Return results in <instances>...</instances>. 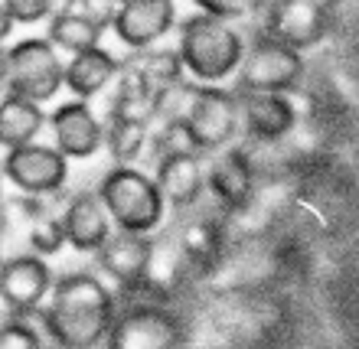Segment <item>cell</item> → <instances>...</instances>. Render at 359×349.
<instances>
[{"mask_svg": "<svg viewBox=\"0 0 359 349\" xmlns=\"http://www.w3.org/2000/svg\"><path fill=\"white\" fill-rule=\"evenodd\" d=\"M118 297L92 271H69L53 281L46 303L39 307L43 336L56 349H98L111 330Z\"/></svg>", "mask_w": 359, "mask_h": 349, "instance_id": "1", "label": "cell"}, {"mask_svg": "<svg viewBox=\"0 0 359 349\" xmlns=\"http://www.w3.org/2000/svg\"><path fill=\"white\" fill-rule=\"evenodd\" d=\"M245 53V33L238 23L209 13H193L180 23L177 56L183 62L187 78L199 85H222L236 76Z\"/></svg>", "mask_w": 359, "mask_h": 349, "instance_id": "2", "label": "cell"}, {"mask_svg": "<svg viewBox=\"0 0 359 349\" xmlns=\"http://www.w3.org/2000/svg\"><path fill=\"white\" fill-rule=\"evenodd\" d=\"M98 199L104 203L111 226L121 232H141V235H154L167 219V203L157 186V179L151 173H144L137 163H114L102 173L98 186H95Z\"/></svg>", "mask_w": 359, "mask_h": 349, "instance_id": "3", "label": "cell"}, {"mask_svg": "<svg viewBox=\"0 0 359 349\" xmlns=\"http://www.w3.org/2000/svg\"><path fill=\"white\" fill-rule=\"evenodd\" d=\"M307 78V59L262 29L245 33V53L236 69V92L294 95Z\"/></svg>", "mask_w": 359, "mask_h": 349, "instance_id": "4", "label": "cell"}, {"mask_svg": "<svg viewBox=\"0 0 359 349\" xmlns=\"http://www.w3.org/2000/svg\"><path fill=\"white\" fill-rule=\"evenodd\" d=\"M62 88H66V56L46 36H27L10 43L4 92L46 104Z\"/></svg>", "mask_w": 359, "mask_h": 349, "instance_id": "5", "label": "cell"}, {"mask_svg": "<svg viewBox=\"0 0 359 349\" xmlns=\"http://www.w3.org/2000/svg\"><path fill=\"white\" fill-rule=\"evenodd\" d=\"M187 323L177 310L157 301L128 303L114 313L104 349H183Z\"/></svg>", "mask_w": 359, "mask_h": 349, "instance_id": "6", "label": "cell"}, {"mask_svg": "<svg viewBox=\"0 0 359 349\" xmlns=\"http://www.w3.org/2000/svg\"><path fill=\"white\" fill-rule=\"evenodd\" d=\"M183 128H187L196 153H203V157L232 147L242 134V111H238L236 88L199 85Z\"/></svg>", "mask_w": 359, "mask_h": 349, "instance_id": "7", "label": "cell"}, {"mask_svg": "<svg viewBox=\"0 0 359 349\" xmlns=\"http://www.w3.org/2000/svg\"><path fill=\"white\" fill-rule=\"evenodd\" d=\"M255 27L284 46L307 53L333 33L330 4L327 0H268Z\"/></svg>", "mask_w": 359, "mask_h": 349, "instance_id": "8", "label": "cell"}, {"mask_svg": "<svg viewBox=\"0 0 359 349\" xmlns=\"http://www.w3.org/2000/svg\"><path fill=\"white\" fill-rule=\"evenodd\" d=\"M0 173L17 193L27 196H59L69 183V157L53 147V144L33 141L13 151H4Z\"/></svg>", "mask_w": 359, "mask_h": 349, "instance_id": "9", "label": "cell"}, {"mask_svg": "<svg viewBox=\"0 0 359 349\" xmlns=\"http://www.w3.org/2000/svg\"><path fill=\"white\" fill-rule=\"evenodd\" d=\"M53 268L33 252H17L0 261V307L7 317H36L53 291Z\"/></svg>", "mask_w": 359, "mask_h": 349, "instance_id": "10", "label": "cell"}, {"mask_svg": "<svg viewBox=\"0 0 359 349\" xmlns=\"http://www.w3.org/2000/svg\"><path fill=\"white\" fill-rule=\"evenodd\" d=\"M46 124L53 131V147L69 160H92L104 147V121L82 98L56 104L46 114Z\"/></svg>", "mask_w": 359, "mask_h": 349, "instance_id": "11", "label": "cell"}, {"mask_svg": "<svg viewBox=\"0 0 359 349\" xmlns=\"http://www.w3.org/2000/svg\"><path fill=\"white\" fill-rule=\"evenodd\" d=\"M177 27V4L173 0H124L114 10L111 33L131 53L151 49L167 39Z\"/></svg>", "mask_w": 359, "mask_h": 349, "instance_id": "12", "label": "cell"}, {"mask_svg": "<svg viewBox=\"0 0 359 349\" xmlns=\"http://www.w3.org/2000/svg\"><path fill=\"white\" fill-rule=\"evenodd\" d=\"M151 252H154V235H141V232H111L98 252V271L118 287L121 294H137L151 264Z\"/></svg>", "mask_w": 359, "mask_h": 349, "instance_id": "13", "label": "cell"}, {"mask_svg": "<svg viewBox=\"0 0 359 349\" xmlns=\"http://www.w3.org/2000/svg\"><path fill=\"white\" fill-rule=\"evenodd\" d=\"M242 111V137L245 141H284L301 124V111L291 95H255L236 92Z\"/></svg>", "mask_w": 359, "mask_h": 349, "instance_id": "14", "label": "cell"}, {"mask_svg": "<svg viewBox=\"0 0 359 349\" xmlns=\"http://www.w3.org/2000/svg\"><path fill=\"white\" fill-rule=\"evenodd\" d=\"M59 222L66 232V245H72L82 255H95L114 232L111 216H108V209H104L95 189L72 193L66 199V206L59 209Z\"/></svg>", "mask_w": 359, "mask_h": 349, "instance_id": "15", "label": "cell"}, {"mask_svg": "<svg viewBox=\"0 0 359 349\" xmlns=\"http://www.w3.org/2000/svg\"><path fill=\"white\" fill-rule=\"evenodd\" d=\"M258 179L238 147H226L216 153V160L206 167V196L216 203L222 212H238L255 199Z\"/></svg>", "mask_w": 359, "mask_h": 349, "instance_id": "16", "label": "cell"}, {"mask_svg": "<svg viewBox=\"0 0 359 349\" xmlns=\"http://www.w3.org/2000/svg\"><path fill=\"white\" fill-rule=\"evenodd\" d=\"M154 179L163 193V203L173 212H187L206 199V167L199 153H180L154 160Z\"/></svg>", "mask_w": 359, "mask_h": 349, "instance_id": "17", "label": "cell"}, {"mask_svg": "<svg viewBox=\"0 0 359 349\" xmlns=\"http://www.w3.org/2000/svg\"><path fill=\"white\" fill-rule=\"evenodd\" d=\"M189 261L183 258L177 245H173L170 235L154 238V252H151V264H147V274H144L141 284V301H157V303H170L183 284L189 281Z\"/></svg>", "mask_w": 359, "mask_h": 349, "instance_id": "18", "label": "cell"}, {"mask_svg": "<svg viewBox=\"0 0 359 349\" xmlns=\"http://www.w3.org/2000/svg\"><path fill=\"white\" fill-rule=\"evenodd\" d=\"M118 72H121V59L111 49H104L102 43L66 56V88L82 102H92L95 95L111 88Z\"/></svg>", "mask_w": 359, "mask_h": 349, "instance_id": "19", "label": "cell"}, {"mask_svg": "<svg viewBox=\"0 0 359 349\" xmlns=\"http://www.w3.org/2000/svg\"><path fill=\"white\" fill-rule=\"evenodd\" d=\"M46 128V111L43 104L20 98V95H0V147L13 151L23 144H33L39 131Z\"/></svg>", "mask_w": 359, "mask_h": 349, "instance_id": "20", "label": "cell"}, {"mask_svg": "<svg viewBox=\"0 0 359 349\" xmlns=\"http://www.w3.org/2000/svg\"><path fill=\"white\" fill-rule=\"evenodd\" d=\"M121 62L131 69L134 76H137V82H141L151 95L167 88V85H173V82H180V78H187L177 49L161 46V43L151 49H141V53H131V59H121Z\"/></svg>", "mask_w": 359, "mask_h": 349, "instance_id": "21", "label": "cell"}, {"mask_svg": "<svg viewBox=\"0 0 359 349\" xmlns=\"http://www.w3.org/2000/svg\"><path fill=\"white\" fill-rule=\"evenodd\" d=\"M102 36H104V29L95 20H88L86 13H79V10H56L46 27V39L62 56H72V53L98 46Z\"/></svg>", "mask_w": 359, "mask_h": 349, "instance_id": "22", "label": "cell"}, {"mask_svg": "<svg viewBox=\"0 0 359 349\" xmlns=\"http://www.w3.org/2000/svg\"><path fill=\"white\" fill-rule=\"evenodd\" d=\"M151 144V124L104 118V151L114 163H137Z\"/></svg>", "mask_w": 359, "mask_h": 349, "instance_id": "23", "label": "cell"}, {"mask_svg": "<svg viewBox=\"0 0 359 349\" xmlns=\"http://www.w3.org/2000/svg\"><path fill=\"white\" fill-rule=\"evenodd\" d=\"M196 88H199V82L180 78L173 85L154 92V98H151L154 124H183L187 121L189 108H193V98H196Z\"/></svg>", "mask_w": 359, "mask_h": 349, "instance_id": "24", "label": "cell"}, {"mask_svg": "<svg viewBox=\"0 0 359 349\" xmlns=\"http://www.w3.org/2000/svg\"><path fill=\"white\" fill-rule=\"evenodd\" d=\"M23 242H27V252L39 258H53L66 248V232H62V222H59V212L49 209L43 216H36L23 232Z\"/></svg>", "mask_w": 359, "mask_h": 349, "instance_id": "25", "label": "cell"}, {"mask_svg": "<svg viewBox=\"0 0 359 349\" xmlns=\"http://www.w3.org/2000/svg\"><path fill=\"white\" fill-rule=\"evenodd\" d=\"M0 349H46L43 346V330L33 317H7L0 323Z\"/></svg>", "mask_w": 359, "mask_h": 349, "instance_id": "26", "label": "cell"}, {"mask_svg": "<svg viewBox=\"0 0 359 349\" xmlns=\"http://www.w3.org/2000/svg\"><path fill=\"white\" fill-rule=\"evenodd\" d=\"M265 4L268 0H193V7H199V13L232 20V23L258 20V13L265 10Z\"/></svg>", "mask_w": 359, "mask_h": 349, "instance_id": "27", "label": "cell"}, {"mask_svg": "<svg viewBox=\"0 0 359 349\" xmlns=\"http://www.w3.org/2000/svg\"><path fill=\"white\" fill-rule=\"evenodd\" d=\"M13 27H36L53 17V0H0Z\"/></svg>", "mask_w": 359, "mask_h": 349, "instance_id": "28", "label": "cell"}, {"mask_svg": "<svg viewBox=\"0 0 359 349\" xmlns=\"http://www.w3.org/2000/svg\"><path fill=\"white\" fill-rule=\"evenodd\" d=\"M10 33H13V20L7 17V10H4V4H0V43H7Z\"/></svg>", "mask_w": 359, "mask_h": 349, "instance_id": "29", "label": "cell"}, {"mask_svg": "<svg viewBox=\"0 0 359 349\" xmlns=\"http://www.w3.org/2000/svg\"><path fill=\"white\" fill-rule=\"evenodd\" d=\"M4 78H7V43H0V92H4Z\"/></svg>", "mask_w": 359, "mask_h": 349, "instance_id": "30", "label": "cell"}, {"mask_svg": "<svg viewBox=\"0 0 359 349\" xmlns=\"http://www.w3.org/2000/svg\"><path fill=\"white\" fill-rule=\"evenodd\" d=\"M4 199H7V179H4V173H0V206H4Z\"/></svg>", "mask_w": 359, "mask_h": 349, "instance_id": "31", "label": "cell"}, {"mask_svg": "<svg viewBox=\"0 0 359 349\" xmlns=\"http://www.w3.org/2000/svg\"><path fill=\"white\" fill-rule=\"evenodd\" d=\"M4 252H7V242H4V232H0V261H4Z\"/></svg>", "mask_w": 359, "mask_h": 349, "instance_id": "32", "label": "cell"}, {"mask_svg": "<svg viewBox=\"0 0 359 349\" xmlns=\"http://www.w3.org/2000/svg\"><path fill=\"white\" fill-rule=\"evenodd\" d=\"M0 323H4V307H0Z\"/></svg>", "mask_w": 359, "mask_h": 349, "instance_id": "33", "label": "cell"}, {"mask_svg": "<svg viewBox=\"0 0 359 349\" xmlns=\"http://www.w3.org/2000/svg\"><path fill=\"white\" fill-rule=\"evenodd\" d=\"M114 4H124V0H114Z\"/></svg>", "mask_w": 359, "mask_h": 349, "instance_id": "34", "label": "cell"}, {"mask_svg": "<svg viewBox=\"0 0 359 349\" xmlns=\"http://www.w3.org/2000/svg\"><path fill=\"white\" fill-rule=\"evenodd\" d=\"M356 33H359V29H356Z\"/></svg>", "mask_w": 359, "mask_h": 349, "instance_id": "35", "label": "cell"}]
</instances>
